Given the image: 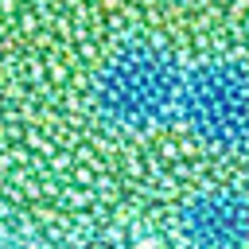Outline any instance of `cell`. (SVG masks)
I'll return each instance as SVG.
<instances>
[{
  "instance_id": "1",
  "label": "cell",
  "mask_w": 249,
  "mask_h": 249,
  "mask_svg": "<svg viewBox=\"0 0 249 249\" xmlns=\"http://www.w3.org/2000/svg\"><path fill=\"white\" fill-rule=\"evenodd\" d=\"M0 249H249V0H0Z\"/></svg>"
}]
</instances>
